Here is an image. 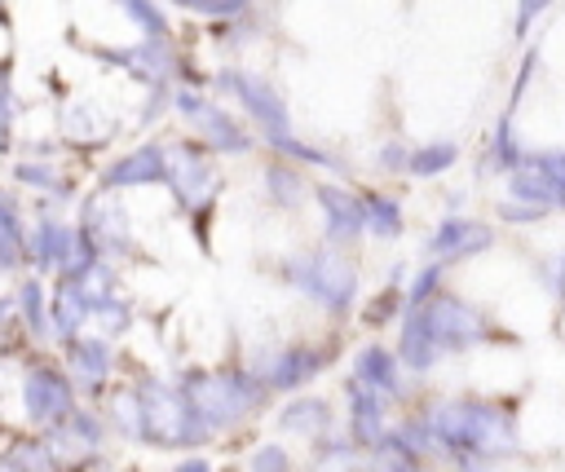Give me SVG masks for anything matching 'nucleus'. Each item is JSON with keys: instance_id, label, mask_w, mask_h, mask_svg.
Segmentation results:
<instances>
[{"instance_id": "obj_1", "label": "nucleus", "mask_w": 565, "mask_h": 472, "mask_svg": "<svg viewBox=\"0 0 565 472\" xmlns=\"http://www.w3.org/2000/svg\"><path fill=\"white\" fill-rule=\"evenodd\" d=\"M433 437L455 446V450H472V454H499L516 446V432L508 423V415L490 401H450L433 410Z\"/></svg>"}, {"instance_id": "obj_2", "label": "nucleus", "mask_w": 565, "mask_h": 472, "mask_svg": "<svg viewBox=\"0 0 565 472\" xmlns=\"http://www.w3.org/2000/svg\"><path fill=\"white\" fill-rule=\"evenodd\" d=\"M163 181L172 185L177 203L190 216H203L212 207V199L221 194V176H216L203 141H177V146H168V176Z\"/></svg>"}, {"instance_id": "obj_3", "label": "nucleus", "mask_w": 565, "mask_h": 472, "mask_svg": "<svg viewBox=\"0 0 565 472\" xmlns=\"http://www.w3.org/2000/svg\"><path fill=\"white\" fill-rule=\"evenodd\" d=\"M216 88L221 93H234V101L252 115V124L265 132V141H282L291 137V115H287V101L282 93L265 79V75H252V71H221L216 75Z\"/></svg>"}, {"instance_id": "obj_4", "label": "nucleus", "mask_w": 565, "mask_h": 472, "mask_svg": "<svg viewBox=\"0 0 565 472\" xmlns=\"http://www.w3.org/2000/svg\"><path fill=\"white\" fill-rule=\"evenodd\" d=\"M291 278L305 287V296L322 300L335 313H344L353 291H358V273H353V265L340 251H309L305 260L291 265Z\"/></svg>"}, {"instance_id": "obj_5", "label": "nucleus", "mask_w": 565, "mask_h": 472, "mask_svg": "<svg viewBox=\"0 0 565 472\" xmlns=\"http://www.w3.org/2000/svg\"><path fill=\"white\" fill-rule=\"evenodd\" d=\"M190 406L207 428H225L234 423L243 410L256 406V388L243 375H199L190 379Z\"/></svg>"}, {"instance_id": "obj_6", "label": "nucleus", "mask_w": 565, "mask_h": 472, "mask_svg": "<svg viewBox=\"0 0 565 472\" xmlns=\"http://www.w3.org/2000/svg\"><path fill=\"white\" fill-rule=\"evenodd\" d=\"M419 309H424V318H428V326L437 335V348H463V344L481 340V318L459 296H433Z\"/></svg>"}, {"instance_id": "obj_7", "label": "nucleus", "mask_w": 565, "mask_h": 472, "mask_svg": "<svg viewBox=\"0 0 565 472\" xmlns=\"http://www.w3.org/2000/svg\"><path fill=\"white\" fill-rule=\"evenodd\" d=\"M168 176V146H137L119 154L115 163L102 168V190H124V185H154Z\"/></svg>"}, {"instance_id": "obj_8", "label": "nucleus", "mask_w": 565, "mask_h": 472, "mask_svg": "<svg viewBox=\"0 0 565 472\" xmlns=\"http://www.w3.org/2000/svg\"><path fill=\"white\" fill-rule=\"evenodd\" d=\"M190 124H194V137L207 150H216V154H247L252 150V132L225 106H216V101H207Z\"/></svg>"}, {"instance_id": "obj_9", "label": "nucleus", "mask_w": 565, "mask_h": 472, "mask_svg": "<svg viewBox=\"0 0 565 472\" xmlns=\"http://www.w3.org/2000/svg\"><path fill=\"white\" fill-rule=\"evenodd\" d=\"M490 243H494V229H490V225L463 221V216H446V221L433 229V238H428V256H437V260H459V256H472V251H481V247H490Z\"/></svg>"}, {"instance_id": "obj_10", "label": "nucleus", "mask_w": 565, "mask_h": 472, "mask_svg": "<svg viewBox=\"0 0 565 472\" xmlns=\"http://www.w3.org/2000/svg\"><path fill=\"white\" fill-rule=\"evenodd\" d=\"M75 251H79V234H75L71 225H62L57 216H40V221H35V238H31L26 256H31L40 269L66 273L71 260H75Z\"/></svg>"}, {"instance_id": "obj_11", "label": "nucleus", "mask_w": 565, "mask_h": 472, "mask_svg": "<svg viewBox=\"0 0 565 472\" xmlns=\"http://www.w3.org/2000/svg\"><path fill=\"white\" fill-rule=\"evenodd\" d=\"M313 194H318V203H322L327 234H331L335 243H349V238H358V234L366 229V212H362V199H358V194H349V190H340V185H318Z\"/></svg>"}, {"instance_id": "obj_12", "label": "nucleus", "mask_w": 565, "mask_h": 472, "mask_svg": "<svg viewBox=\"0 0 565 472\" xmlns=\"http://www.w3.org/2000/svg\"><path fill=\"white\" fill-rule=\"evenodd\" d=\"M26 410L35 419H53V423L71 410V393H66V384L49 366H40V371L26 375Z\"/></svg>"}, {"instance_id": "obj_13", "label": "nucleus", "mask_w": 565, "mask_h": 472, "mask_svg": "<svg viewBox=\"0 0 565 472\" xmlns=\"http://www.w3.org/2000/svg\"><path fill=\"white\" fill-rule=\"evenodd\" d=\"M437 353L441 348H437V335H433L424 309H406V326H402V357H406V366L428 371L437 362Z\"/></svg>"}, {"instance_id": "obj_14", "label": "nucleus", "mask_w": 565, "mask_h": 472, "mask_svg": "<svg viewBox=\"0 0 565 472\" xmlns=\"http://www.w3.org/2000/svg\"><path fill=\"white\" fill-rule=\"evenodd\" d=\"M318 371H322V357H318L313 348H287V353H278V357L269 362V371H260V375H265L269 388H296V384H305V379L318 375Z\"/></svg>"}, {"instance_id": "obj_15", "label": "nucleus", "mask_w": 565, "mask_h": 472, "mask_svg": "<svg viewBox=\"0 0 565 472\" xmlns=\"http://www.w3.org/2000/svg\"><path fill=\"white\" fill-rule=\"evenodd\" d=\"M305 185H309V181L291 168V159H278V163L265 168V194H269V203H278V207L305 203Z\"/></svg>"}, {"instance_id": "obj_16", "label": "nucleus", "mask_w": 565, "mask_h": 472, "mask_svg": "<svg viewBox=\"0 0 565 472\" xmlns=\"http://www.w3.org/2000/svg\"><path fill=\"white\" fill-rule=\"evenodd\" d=\"M362 212H366V229L375 238H397L402 234V203L393 194H380V190L362 194Z\"/></svg>"}, {"instance_id": "obj_17", "label": "nucleus", "mask_w": 565, "mask_h": 472, "mask_svg": "<svg viewBox=\"0 0 565 472\" xmlns=\"http://www.w3.org/2000/svg\"><path fill=\"white\" fill-rule=\"evenodd\" d=\"M358 384L375 388V393H393L397 388V362L384 353V348H362L358 353Z\"/></svg>"}, {"instance_id": "obj_18", "label": "nucleus", "mask_w": 565, "mask_h": 472, "mask_svg": "<svg viewBox=\"0 0 565 472\" xmlns=\"http://www.w3.org/2000/svg\"><path fill=\"white\" fill-rule=\"evenodd\" d=\"M455 159H459V146H455V141H433V146H419V150H411L406 176H419V181L441 176L446 168H455Z\"/></svg>"}, {"instance_id": "obj_19", "label": "nucleus", "mask_w": 565, "mask_h": 472, "mask_svg": "<svg viewBox=\"0 0 565 472\" xmlns=\"http://www.w3.org/2000/svg\"><path fill=\"white\" fill-rule=\"evenodd\" d=\"M384 406H380V397H375V388H353V437L358 441H380L384 432Z\"/></svg>"}, {"instance_id": "obj_20", "label": "nucleus", "mask_w": 565, "mask_h": 472, "mask_svg": "<svg viewBox=\"0 0 565 472\" xmlns=\"http://www.w3.org/2000/svg\"><path fill=\"white\" fill-rule=\"evenodd\" d=\"M119 4H124V18L137 22L146 35H154V40H168L172 35V22H168V13L154 0H119Z\"/></svg>"}, {"instance_id": "obj_21", "label": "nucleus", "mask_w": 565, "mask_h": 472, "mask_svg": "<svg viewBox=\"0 0 565 472\" xmlns=\"http://www.w3.org/2000/svg\"><path fill=\"white\" fill-rule=\"evenodd\" d=\"M327 423V401H313V397H300L282 410V428H300V432H322Z\"/></svg>"}, {"instance_id": "obj_22", "label": "nucleus", "mask_w": 565, "mask_h": 472, "mask_svg": "<svg viewBox=\"0 0 565 472\" xmlns=\"http://www.w3.org/2000/svg\"><path fill=\"white\" fill-rule=\"evenodd\" d=\"M274 150L282 154V159H291V163H313V168H344L335 154H327V150H318V146H305V141H296V137H282V141H274Z\"/></svg>"}, {"instance_id": "obj_23", "label": "nucleus", "mask_w": 565, "mask_h": 472, "mask_svg": "<svg viewBox=\"0 0 565 472\" xmlns=\"http://www.w3.org/2000/svg\"><path fill=\"white\" fill-rule=\"evenodd\" d=\"M13 181H22V185H31V190H44V194L53 190V194H62V199L71 194V185H66L49 163H18V168H13Z\"/></svg>"}, {"instance_id": "obj_24", "label": "nucleus", "mask_w": 565, "mask_h": 472, "mask_svg": "<svg viewBox=\"0 0 565 472\" xmlns=\"http://www.w3.org/2000/svg\"><path fill=\"white\" fill-rule=\"evenodd\" d=\"M177 9H190V13H207V18H238L252 9V0H168Z\"/></svg>"}, {"instance_id": "obj_25", "label": "nucleus", "mask_w": 565, "mask_h": 472, "mask_svg": "<svg viewBox=\"0 0 565 472\" xmlns=\"http://www.w3.org/2000/svg\"><path fill=\"white\" fill-rule=\"evenodd\" d=\"M437 287H441V260L415 273V282H411V291H406V309H419V304H428V300L437 296Z\"/></svg>"}, {"instance_id": "obj_26", "label": "nucleus", "mask_w": 565, "mask_h": 472, "mask_svg": "<svg viewBox=\"0 0 565 472\" xmlns=\"http://www.w3.org/2000/svg\"><path fill=\"white\" fill-rule=\"evenodd\" d=\"M75 371L79 375H88V379H102L106 371H110V362H106V344L102 340H88V344H75Z\"/></svg>"}, {"instance_id": "obj_27", "label": "nucleus", "mask_w": 565, "mask_h": 472, "mask_svg": "<svg viewBox=\"0 0 565 472\" xmlns=\"http://www.w3.org/2000/svg\"><path fill=\"white\" fill-rule=\"evenodd\" d=\"M499 216H503V221H516V225H530V221H543V216H547V207H534V203L512 199V203H503V207H499Z\"/></svg>"}, {"instance_id": "obj_28", "label": "nucleus", "mask_w": 565, "mask_h": 472, "mask_svg": "<svg viewBox=\"0 0 565 472\" xmlns=\"http://www.w3.org/2000/svg\"><path fill=\"white\" fill-rule=\"evenodd\" d=\"M375 159H380V168H388V172H406V163H411V150H406L402 141H388V146H384Z\"/></svg>"}, {"instance_id": "obj_29", "label": "nucleus", "mask_w": 565, "mask_h": 472, "mask_svg": "<svg viewBox=\"0 0 565 472\" xmlns=\"http://www.w3.org/2000/svg\"><path fill=\"white\" fill-rule=\"evenodd\" d=\"M252 472H287V454L278 446H265V450H256Z\"/></svg>"}, {"instance_id": "obj_30", "label": "nucleus", "mask_w": 565, "mask_h": 472, "mask_svg": "<svg viewBox=\"0 0 565 472\" xmlns=\"http://www.w3.org/2000/svg\"><path fill=\"white\" fill-rule=\"evenodd\" d=\"M18 300H22L26 322H31V326H40V300H44V296H40V282H26V287L18 291Z\"/></svg>"}, {"instance_id": "obj_31", "label": "nucleus", "mask_w": 565, "mask_h": 472, "mask_svg": "<svg viewBox=\"0 0 565 472\" xmlns=\"http://www.w3.org/2000/svg\"><path fill=\"white\" fill-rule=\"evenodd\" d=\"M547 4H552V0H521V18H516V31H525V26H530V22H534V18H539Z\"/></svg>"}, {"instance_id": "obj_32", "label": "nucleus", "mask_w": 565, "mask_h": 472, "mask_svg": "<svg viewBox=\"0 0 565 472\" xmlns=\"http://www.w3.org/2000/svg\"><path fill=\"white\" fill-rule=\"evenodd\" d=\"M177 472H207V463H203V459H190V463H181Z\"/></svg>"}]
</instances>
